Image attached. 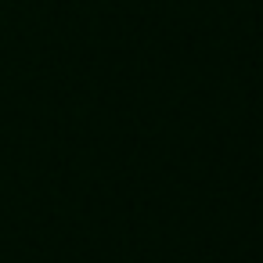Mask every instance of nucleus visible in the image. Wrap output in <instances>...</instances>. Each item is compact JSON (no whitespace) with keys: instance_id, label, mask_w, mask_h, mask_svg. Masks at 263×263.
Wrapping results in <instances>:
<instances>
[]
</instances>
